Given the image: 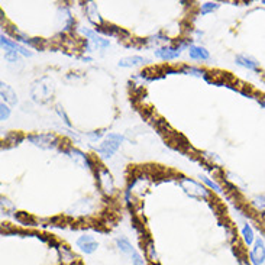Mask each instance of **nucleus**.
Listing matches in <instances>:
<instances>
[{
  "label": "nucleus",
  "mask_w": 265,
  "mask_h": 265,
  "mask_svg": "<svg viewBox=\"0 0 265 265\" xmlns=\"http://www.w3.org/2000/svg\"><path fill=\"white\" fill-rule=\"evenodd\" d=\"M103 133H104V132H103V131H96V132L89 133L87 136H89V138H90V139H92L93 142H96L97 139H100V138L103 136Z\"/></svg>",
  "instance_id": "nucleus-25"
},
{
  "label": "nucleus",
  "mask_w": 265,
  "mask_h": 265,
  "mask_svg": "<svg viewBox=\"0 0 265 265\" xmlns=\"http://www.w3.org/2000/svg\"><path fill=\"white\" fill-rule=\"evenodd\" d=\"M81 32L84 33V35L93 42V45H95L96 48H99V49H104V48H107V47L110 45L109 39L101 38L100 35L96 33V31H92V29H81Z\"/></svg>",
  "instance_id": "nucleus-10"
},
{
  "label": "nucleus",
  "mask_w": 265,
  "mask_h": 265,
  "mask_svg": "<svg viewBox=\"0 0 265 265\" xmlns=\"http://www.w3.org/2000/svg\"><path fill=\"white\" fill-rule=\"evenodd\" d=\"M9 116H10V109H9V106L4 104V103H1V104H0V119H1V120H7Z\"/></svg>",
  "instance_id": "nucleus-21"
},
{
  "label": "nucleus",
  "mask_w": 265,
  "mask_h": 265,
  "mask_svg": "<svg viewBox=\"0 0 265 265\" xmlns=\"http://www.w3.org/2000/svg\"><path fill=\"white\" fill-rule=\"evenodd\" d=\"M67 155L74 161V164H77L78 167H81V168H92V161H90V158L86 155V154H83L80 149H75V148H70L68 151H67Z\"/></svg>",
  "instance_id": "nucleus-5"
},
{
  "label": "nucleus",
  "mask_w": 265,
  "mask_h": 265,
  "mask_svg": "<svg viewBox=\"0 0 265 265\" xmlns=\"http://www.w3.org/2000/svg\"><path fill=\"white\" fill-rule=\"evenodd\" d=\"M200 180H203V181H204V183H206V184H207L210 189H213L216 193H222V189H220V186H217V184H216L215 181H212L209 177H206V175H200Z\"/></svg>",
  "instance_id": "nucleus-19"
},
{
  "label": "nucleus",
  "mask_w": 265,
  "mask_h": 265,
  "mask_svg": "<svg viewBox=\"0 0 265 265\" xmlns=\"http://www.w3.org/2000/svg\"><path fill=\"white\" fill-rule=\"evenodd\" d=\"M1 47H3V49H13V51H16V52H21L22 55H25V57H31L32 55V52L31 51H28L25 47H22V45H19V44H16V42H13V41H10V39H7V38H4V35H1Z\"/></svg>",
  "instance_id": "nucleus-11"
},
{
  "label": "nucleus",
  "mask_w": 265,
  "mask_h": 265,
  "mask_svg": "<svg viewBox=\"0 0 265 265\" xmlns=\"http://www.w3.org/2000/svg\"><path fill=\"white\" fill-rule=\"evenodd\" d=\"M116 246L122 254H126V255H132L135 252V248L132 246V243L126 238H116Z\"/></svg>",
  "instance_id": "nucleus-15"
},
{
  "label": "nucleus",
  "mask_w": 265,
  "mask_h": 265,
  "mask_svg": "<svg viewBox=\"0 0 265 265\" xmlns=\"http://www.w3.org/2000/svg\"><path fill=\"white\" fill-rule=\"evenodd\" d=\"M219 3H213V1H206V3H203L201 4V7H200V12H201V15H207V13H212V12H215V10H217L219 9Z\"/></svg>",
  "instance_id": "nucleus-18"
},
{
  "label": "nucleus",
  "mask_w": 265,
  "mask_h": 265,
  "mask_svg": "<svg viewBox=\"0 0 265 265\" xmlns=\"http://www.w3.org/2000/svg\"><path fill=\"white\" fill-rule=\"evenodd\" d=\"M187 47V45H180V47H163L155 49V57L164 60V61H169V60H175L181 55V49Z\"/></svg>",
  "instance_id": "nucleus-4"
},
{
  "label": "nucleus",
  "mask_w": 265,
  "mask_h": 265,
  "mask_svg": "<svg viewBox=\"0 0 265 265\" xmlns=\"http://www.w3.org/2000/svg\"><path fill=\"white\" fill-rule=\"evenodd\" d=\"M189 55L193 60H209L210 58L209 51L204 47H200V45H190L189 47Z\"/></svg>",
  "instance_id": "nucleus-12"
},
{
  "label": "nucleus",
  "mask_w": 265,
  "mask_h": 265,
  "mask_svg": "<svg viewBox=\"0 0 265 265\" xmlns=\"http://www.w3.org/2000/svg\"><path fill=\"white\" fill-rule=\"evenodd\" d=\"M235 61H236L238 66L248 68V70H251V71H257V70L260 68V63H258L254 57H251V55H248V54H239V55H236V57H235Z\"/></svg>",
  "instance_id": "nucleus-9"
},
{
  "label": "nucleus",
  "mask_w": 265,
  "mask_h": 265,
  "mask_svg": "<svg viewBox=\"0 0 265 265\" xmlns=\"http://www.w3.org/2000/svg\"><path fill=\"white\" fill-rule=\"evenodd\" d=\"M77 246L84 252V254H93L95 251H97L99 243L96 242V239L93 236L89 235H83L77 239Z\"/></svg>",
  "instance_id": "nucleus-7"
},
{
  "label": "nucleus",
  "mask_w": 265,
  "mask_h": 265,
  "mask_svg": "<svg viewBox=\"0 0 265 265\" xmlns=\"http://www.w3.org/2000/svg\"><path fill=\"white\" fill-rule=\"evenodd\" d=\"M57 112H58V115H60V118H61V119H64V123H66L67 126H71V123H70V119L67 118L66 112H64V110H61V107H60V106L57 107Z\"/></svg>",
  "instance_id": "nucleus-24"
},
{
  "label": "nucleus",
  "mask_w": 265,
  "mask_h": 265,
  "mask_svg": "<svg viewBox=\"0 0 265 265\" xmlns=\"http://www.w3.org/2000/svg\"><path fill=\"white\" fill-rule=\"evenodd\" d=\"M252 206L257 210H265V196H260V197L252 200Z\"/></svg>",
  "instance_id": "nucleus-22"
},
{
  "label": "nucleus",
  "mask_w": 265,
  "mask_h": 265,
  "mask_svg": "<svg viewBox=\"0 0 265 265\" xmlns=\"http://www.w3.org/2000/svg\"><path fill=\"white\" fill-rule=\"evenodd\" d=\"M249 261L252 265H263L265 263V243L261 238H257L249 252Z\"/></svg>",
  "instance_id": "nucleus-3"
},
{
  "label": "nucleus",
  "mask_w": 265,
  "mask_h": 265,
  "mask_svg": "<svg viewBox=\"0 0 265 265\" xmlns=\"http://www.w3.org/2000/svg\"><path fill=\"white\" fill-rule=\"evenodd\" d=\"M181 187H183V190H184L187 194H190V196H203V197H206V196L209 194L203 186L194 183L193 180H187V178L181 180Z\"/></svg>",
  "instance_id": "nucleus-6"
},
{
  "label": "nucleus",
  "mask_w": 265,
  "mask_h": 265,
  "mask_svg": "<svg viewBox=\"0 0 265 265\" xmlns=\"http://www.w3.org/2000/svg\"><path fill=\"white\" fill-rule=\"evenodd\" d=\"M87 12H89V19H90L93 24H96V25H97V24H101V18H100L96 3H89Z\"/></svg>",
  "instance_id": "nucleus-17"
},
{
  "label": "nucleus",
  "mask_w": 265,
  "mask_h": 265,
  "mask_svg": "<svg viewBox=\"0 0 265 265\" xmlns=\"http://www.w3.org/2000/svg\"><path fill=\"white\" fill-rule=\"evenodd\" d=\"M263 3H264V4H265V0H264V1H263Z\"/></svg>",
  "instance_id": "nucleus-27"
},
{
  "label": "nucleus",
  "mask_w": 265,
  "mask_h": 265,
  "mask_svg": "<svg viewBox=\"0 0 265 265\" xmlns=\"http://www.w3.org/2000/svg\"><path fill=\"white\" fill-rule=\"evenodd\" d=\"M1 99L4 100L6 103H9V104H16L18 103V96H16V93L7 86V84H4V83H1Z\"/></svg>",
  "instance_id": "nucleus-14"
},
{
  "label": "nucleus",
  "mask_w": 265,
  "mask_h": 265,
  "mask_svg": "<svg viewBox=\"0 0 265 265\" xmlns=\"http://www.w3.org/2000/svg\"><path fill=\"white\" fill-rule=\"evenodd\" d=\"M28 139L32 142L35 146H39L41 149H54L58 146V138L54 133H38L31 135Z\"/></svg>",
  "instance_id": "nucleus-2"
},
{
  "label": "nucleus",
  "mask_w": 265,
  "mask_h": 265,
  "mask_svg": "<svg viewBox=\"0 0 265 265\" xmlns=\"http://www.w3.org/2000/svg\"><path fill=\"white\" fill-rule=\"evenodd\" d=\"M263 106H264V107H265V103H263Z\"/></svg>",
  "instance_id": "nucleus-26"
},
{
  "label": "nucleus",
  "mask_w": 265,
  "mask_h": 265,
  "mask_svg": "<svg viewBox=\"0 0 265 265\" xmlns=\"http://www.w3.org/2000/svg\"><path fill=\"white\" fill-rule=\"evenodd\" d=\"M131 261H132L133 265H145V260L142 258V255L138 251H135L131 255Z\"/></svg>",
  "instance_id": "nucleus-23"
},
{
  "label": "nucleus",
  "mask_w": 265,
  "mask_h": 265,
  "mask_svg": "<svg viewBox=\"0 0 265 265\" xmlns=\"http://www.w3.org/2000/svg\"><path fill=\"white\" fill-rule=\"evenodd\" d=\"M125 141V136L120 133L110 132L104 136V139L100 142L99 146H96V151L100 154L101 158H110L122 145V142Z\"/></svg>",
  "instance_id": "nucleus-1"
},
{
  "label": "nucleus",
  "mask_w": 265,
  "mask_h": 265,
  "mask_svg": "<svg viewBox=\"0 0 265 265\" xmlns=\"http://www.w3.org/2000/svg\"><path fill=\"white\" fill-rule=\"evenodd\" d=\"M242 236H243V241H245V243H246L248 246L254 245V242H255V235H254L252 228H251L248 223H245V226L242 228Z\"/></svg>",
  "instance_id": "nucleus-16"
},
{
  "label": "nucleus",
  "mask_w": 265,
  "mask_h": 265,
  "mask_svg": "<svg viewBox=\"0 0 265 265\" xmlns=\"http://www.w3.org/2000/svg\"><path fill=\"white\" fill-rule=\"evenodd\" d=\"M4 58H6L9 63H16L18 58H19V55H18V52L13 51V49H4Z\"/></svg>",
  "instance_id": "nucleus-20"
},
{
  "label": "nucleus",
  "mask_w": 265,
  "mask_h": 265,
  "mask_svg": "<svg viewBox=\"0 0 265 265\" xmlns=\"http://www.w3.org/2000/svg\"><path fill=\"white\" fill-rule=\"evenodd\" d=\"M148 63L146 58L144 57H139V55H133V57H125L119 61V67H123V68H131V67H136V66H142Z\"/></svg>",
  "instance_id": "nucleus-13"
},
{
  "label": "nucleus",
  "mask_w": 265,
  "mask_h": 265,
  "mask_svg": "<svg viewBox=\"0 0 265 265\" xmlns=\"http://www.w3.org/2000/svg\"><path fill=\"white\" fill-rule=\"evenodd\" d=\"M97 177H99V184L100 187L103 189V192L106 194H112L115 186H113V178H112L110 172L107 169H104V168H100L99 172H97Z\"/></svg>",
  "instance_id": "nucleus-8"
}]
</instances>
